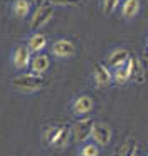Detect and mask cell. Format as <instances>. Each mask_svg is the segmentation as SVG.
Segmentation results:
<instances>
[{"label": "cell", "instance_id": "1", "mask_svg": "<svg viewBox=\"0 0 148 156\" xmlns=\"http://www.w3.org/2000/svg\"><path fill=\"white\" fill-rule=\"evenodd\" d=\"M10 84H12V87L19 92H35V91H39V89H42L44 79H42V76H39V74L25 72V74L15 76Z\"/></svg>", "mask_w": 148, "mask_h": 156}, {"label": "cell", "instance_id": "2", "mask_svg": "<svg viewBox=\"0 0 148 156\" xmlns=\"http://www.w3.org/2000/svg\"><path fill=\"white\" fill-rule=\"evenodd\" d=\"M52 17H54V5L52 4H44L40 7H37L32 15V20H30V30H39Z\"/></svg>", "mask_w": 148, "mask_h": 156}, {"label": "cell", "instance_id": "3", "mask_svg": "<svg viewBox=\"0 0 148 156\" xmlns=\"http://www.w3.org/2000/svg\"><path fill=\"white\" fill-rule=\"evenodd\" d=\"M93 129H94V121L89 118L79 119L72 126V134L77 143H86L89 138H93Z\"/></svg>", "mask_w": 148, "mask_h": 156}, {"label": "cell", "instance_id": "4", "mask_svg": "<svg viewBox=\"0 0 148 156\" xmlns=\"http://www.w3.org/2000/svg\"><path fill=\"white\" fill-rule=\"evenodd\" d=\"M111 138H113V129L109 128V124H106V122H94L93 141L98 146H108Z\"/></svg>", "mask_w": 148, "mask_h": 156}, {"label": "cell", "instance_id": "5", "mask_svg": "<svg viewBox=\"0 0 148 156\" xmlns=\"http://www.w3.org/2000/svg\"><path fill=\"white\" fill-rule=\"evenodd\" d=\"M76 52V47L71 41L67 39H59L52 44V54L56 57H61V59H66V57H71V55Z\"/></svg>", "mask_w": 148, "mask_h": 156}, {"label": "cell", "instance_id": "6", "mask_svg": "<svg viewBox=\"0 0 148 156\" xmlns=\"http://www.w3.org/2000/svg\"><path fill=\"white\" fill-rule=\"evenodd\" d=\"M13 66H15V69H25V67H30V61H32V57H30V49L25 47V45H19V47L13 51Z\"/></svg>", "mask_w": 148, "mask_h": 156}, {"label": "cell", "instance_id": "7", "mask_svg": "<svg viewBox=\"0 0 148 156\" xmlns=\"http://www.w3.org/2000/svg\"><path fill=\"white\" fill-rule=\"evenodd\" d=\"M93 108H94L93 98H89V96H86V94L76 98V99H74V102H72V112H74V114H77V116L89 114V112L93 111Z\"/></svg>", "mask_w": 148, "mask_h": 156}, {"label": "cell", "instance_id": "8", "mask_svg": "<svg viewBox=\"0 0 148 156\" xmlns=\"http://www.w3.org/2000/svg\"><path fill=\"white\" fill-rule=\"evenodd\" d=\"M93 76H94V79H96V82L99 86H108L111 81H113V74H111L109 69H108L104 64H101V62H94Z\"/></svg>", "mask_w": 148, "mask_h": 156}, {"label": "cell", "instance_id": "9", "mask_svg": "<svg viewBox=\"0 0 148 156\" xmlns=\"http://www.w3.org/2000/svg\"><path fill=\"white\" fill-rule=\"evenodd\" d=\"M128 61H130V52H128L126 49H123V47L114 49V51H111L109 55H108V64H109L111 67H114V69L124 66Z\"/></svg>", "mask_w": 148, "mask_h": 156}, {"label": "cell", "instance_id": "10", "mask_svg": "<svg viewBox=\"0 0 148 156\" xmlns=\"http://www.w3.org/2000/svg\"><path fill=\"white\" fill-rule=\"evenodd\" d=\"M130 62H131V79H133L136 84H143V82L146 81V71H145L143 64H141L140 59H136V57H131Z\"/></svg>", "mask_w": 148, "mask_h": 156}, {"label": "cell", "instance_id": "11", "mask_svg": "<svg viewBox=\"0 0 148 156\" xmlns=\"http://www.w3.org/2000/svg\"><path fill=\"white\" fill-rule=\"evenodd\" d=\"M49 57L44 54H35L32 57V61H30V71L34 72V74H44V72L49 69Z\"/></svg>", "mask_w": 148, "mask_h": 156}, {"label": "cell", "instance_id": "12", "mask_svg": "<svg viewBox=\"0 0 148 156\" xmlns=\"http://www.w3.org/2000/svg\"><path fill=\"white\" fill-rule=\"evenodd\" d=\"M130 59H131V57H130ZM130 79H131V62L128 61L124 66L114 69V72H113V81L116 82V84H126Z\"/></svg>", "mask_w": 148, "mask_h": 156}, {"label": "cell", "instance_id": "13", "mask_svg": "<svg viewBox=\"0 0 148 156\" xmlns=\"http://www.w3.org/2000/svg\"><path fill=\"white\" fill-rule=\"evenodd\" d=\"M46 45H47V37H46L44 34H40V32H35L34 35H30L27 47L30 49V52L40 54V51H42V49L46 47Z\"/></svg>", "mask_w": 148, "mask_h": 156}, {"label": "cell", "instance_id": "14", "mask_svg": "<svg viewBox=\"0 0 148 156\" xmlns=\"http://www.w3.org/2000/svg\"><path fill=\"white\" fill-rule=\"evenodd\" d=\"M140 12V0H124L123 7H121V14L124 19H133Z\"/></svg>", "mask_w": 148, "mask_h": 156}, {"label": "cell", "instance_id": "15", "mask_svg": "<svg viewBox=\"0 0 148 156\" xmlns=\"http://www.w3.org/2000/svg\"><path fill=\"white\" fill-rule=\"evenodd\" d=\"M12 12H13V15L19 17V19L27 17L29 12H30V2H29V0H13Z\"/></svg>", "mask_w": 148, "mask_h": 156}, {"label": "cell", "instance_id": "16", "mask_svg": "<svg viewBox=\"0 0 148 156\" xmlns=\"http://www.w3.org/2000/svg\"><path fill=\"white\" fill-rule=\"evenodd\" d=\"M71 133H72V129L69 128V126H62V129H61L59 136H57V139L54 141V148H64V146L69 144V138H71Z\"/></svg>", "mask_w": 148, "mask_h": 156}, {"label": "cell", "instance_id": "17", "mask_svg": "<svg viewBox=\"0 0 148 156\" xmlns=\"http://www.w3.org/2000/svg\"><path fill=\"white\" fill-rule=\"evenodd\" d=\"M61 129H62V126H49V128H46V131H44V143L52 146L54 141L57 139V136H59Z\"/></svg>", "mask_w": 148, "mask_h": 156}, {"label": "cell", "instance_id": "18", "mask_svg": "<svg viewBox=\"0 0 148 156\" xmlns=\"http://www.w3.org/2000/svg\"><path fill=\"white\" fill-rule=\"evenodd\" d=\"M79 156H99V148L96 143H86L81 146Z\"/></svg>", "mask_w": 148, "mask_h": 156}, {"label": "cell", "instance_id": "19", "mask_svg": "<svg viewBox=\"0 0 148 156\" xmlns=\"http://www.w3.org/2000/svg\"><path fill=\"white\" fill-rule=\"evenodd\" d=\"M120 0H104V14L106 15H111L114 12V9L118 7Z\"/></svg>", "mask_w": 148, "mask_h": 156}, {"label": "cell", "instance_id": "20", "mask_svg": "<svg viewBox=\"0 0 148 156\" xmlns=\"http://www.w3.org/2000/svg\"><path fill=\"white\" fill-rule=\"evenodd\" d=\"M52 5H61V7H71V5H77L79 0H50Z\"/></svg>", "mask_w": 148, "mask_h": 156}, {"label": "cell", "instance_id": "21", "mask_svg": "<svg viewBox=\"0 0 148 156\" xmlns=\"http://www.w3.org/2000/svg\"><path fill=\"white\" fill-rule=\"evenodd\" d=\"M136 148H138V144H133V148L128 151L126 156H140V154H138V151H136Z\"/></svg>", "mask_w": 148, "mask_h": 156}, {"label": "cell", "instance_id": "22", "mask_svg": "<svg viewBox=\"0 0 148 156\" xmlns=\"http://www.w3.org/2000/svg\"><path fill=\"white\" fill-rule=\"evenodd\" d=\"M32 2L37 5V7H40V5H44V2H46V0H32Z\"/></svg>", "mask_w": 148, "mask_h": 156}]
</instances>
